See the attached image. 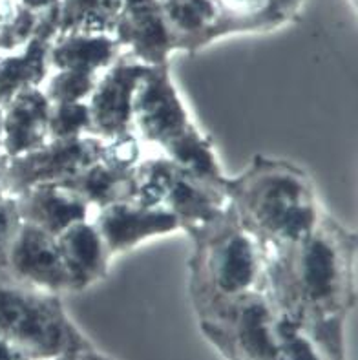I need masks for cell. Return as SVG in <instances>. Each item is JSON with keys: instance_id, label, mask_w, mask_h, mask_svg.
Returning a JSON list of instances; mask_svg holds the SVG:
<instances>
[{"instance_id": "obj_1", "label": "cell", "mask_w": 358, "mask_h": 360, "mask_svg": "<svg viewBox=\"0 0 358 360\" xmlns=\"http://www.w3.org/2000/svg\"><path fill=\"white\" fill-rule=\"evenodd\" d=\"M354 236L324 212L314 231L289 247H263V291L329 360H342V319L354 302Z\"/></svg>"}, {"instance_id": "obj_2", "label": "cell", "mask_w": 358, "mask_h": 360, "mask_svg": "<svg viewBox=\"0 0 358 360\" xmlns=\"http://www.w3.org/2000/svg\"><path fill=\"white\" fill-rule=\"evenodd\" d=\"M229 205L262 247H289L313 233L322 219L317 191L296 165L258 155L249 169L229 178Z\"/></svg>"}, {"instance_id": "obj_3", "label": "cell", "mask_w": 358, "mask_h": 360, "mask_svg": "<svg viewBox=\"0 0 358 360\" xmlns=\"http://www.w3.org/2000/svg\"><path fill=\"white\" fill-rule=\"evenodd\" d=\"M188 236L194 240L191 291L203 319L245 295L263 291V247L238 221L231 205L222 218Z\"/></svg>"}, {"instance_id": "obj_4", "label": "cell", "mask_w": 358, "mask_h": 360, "mask_svg": "<svg viewBox=\"0 0 358 360\" xmlns=\"http://www.w3.org/2000/svg\"><path fill=\"white\" fill-rule=\"evenodd\" d=\"M0 338L30 360L97 352L64 311L59 295L0 280Z\"/></svg>"}, {"instance_id": "obj_5", "label": "cell", "mask_w": 358, "mask_h": 360, "mask_svg": "<svg viewBox=\"0 0 358 360\" xmlns=\"http://www.w3.org/2000/svg\"><path fill=\"white\" fill-rule=\"evenodd\" d=\"M132 200L170 210L186 234L214 224L229 210L225 192L194 179L165 155L136 165Z\"/></svg>"}, {"instance_id": "obj_6", "label": "cell", "mask_w": 358, "mask_h": 360, "mask_svg": "<svg viewBox=\"0 0 358 360\" xmlns=\"http://www.w3.org/2000/svg\"><path fill=\"white\" fill-rule=\"evenodd\" d=\"M105 141L81 136L75 139H48L44 145L17 158H9L2 179V194L18 196L46 183H64L101 160Z\"/></svg>"}, {"instance_id": "obj_7", "label": "cell", "mask_w": 358, "mask_h": 360, "mask_svg": "<svg viewBox=\"0 0 358 360\" xmlns=\"http://www.w3.org/2000/svg\"><path fill=\"white\" fill-rule=\"evenodd\" d=\"M192 124L194 121L170 77L168 66H148L132 103V127L139 134L141 143L163 150Z\"/></svg>"}, {"instance_id": "obj_8", "label": "cell", "mask_w": 358, "mask_h": 360, "mask_svg": "<svg viewBox=\"0 0 358 360\" xmlns=\"http://www.w3.org/2000/svg\"><path fill=\"white\" fill-rule=\"evenodd\" d=\"M146 70L148 66L136 57L121 53L97 79L96 88L87 101L90 110L91 136L108 141L132 132L134 94L141 79L145 77Z\"/></svg>"}, {"instance_id": "obj_9", "label": "cell", "mask_w": 358, "mask_h": 360, "mask_svg": "<svg viewBox=\"0 0 358 360\" xmlns=\"http://www.w3.org/2000/svg\"><path fill=\"white\" fill-rule=\"evenodd\" d=\"M8 274L13 282L51 295L72 291L57 236L24 221L18 224L9 245Z\"/></svg>"}, {"instance_id": "obj_10", "label": "cell", "mask_w": 358, "mask_h": 360, "mask_svg": "<svg viewBox=\"0 0 358 360\" xmlns=\"http://www.w3.org/2000/svg\"><path fill=\"white\" fill-rule=\"evenodd\" d=\"M110 258L136 249L139 243L181 231L176 216L161 207L141 205L122 200L97 209L91 219Z\"/></svg>"}, {"instance_id": "obj_11", "label": "cell", "mask_w": 358, "mask_h": 360, "mask_svg": "<svg viewBox=\"0 0 358 360\" xmlns=\"http://www.w3.org/2000/svg\"><path fill=\"white\" fill-rule=\"evenodd\" d=\"M110 35L146 66H168L176 51L159 0H122Z\"/></svg>"}, {"instance_id": "obj_12", "label": "cell", "mask_w": 358, "mask_h": 360, "mask_svg": "<svg viewBox=\"0 0 358 360\" xmlns=\"http://www.w3.org/2000/svg\"><path fill=\"white\" fill-rule=\"evenodd\" d=\"M59 6L48 9L39 18L37 30L17 53L0 63V106L8 105L17 94L41 88L50 73V46L59 35Z\"/></svg>"}, {"instance_id": "obj_13", "label": "cell", "mask_w": 358, "mask_h": 360, "mask_svg": "<svg viewBox=\"0 0 358 360\" xmlns=\"http://www.w3.org/2000/svg\"><path fill=\"white\" fill-rule=\"evenodd\" d=\"M15 200L20 221L35 225L51 236H59L63 231L91 216V207L87 201L60 183L37 185L15 196Z\"/></svg>"}, {"instance_id": "obj_14", "label": "cell", "mask_w": 358, "mask_h": 360, "mask_svg": "<svg viewBox=\"0 0 358 360\" xmlns=\"http://www.w3.org/2000/svg\"><path fill=\"white\" fill-rule=\"evenodd\" d=\"M51 103L42 88L24 90L2 106V145L6 158L32 152L48 141Z\"/></svg>"}, {"instance_id": "obj_15", "label": "cell", "mask_w": 358, "mask_h": 360, "mask_svg": "<svg viewBox=\"0 0 358 360\" xmlns=\"http://www.w3.org/2000/svg\"><path fill=\"white\" fill-rule=\"evenodd\" d=\"M60 256L68 271L72 291L90 288L108 273L110 255L91 219L79 221L57 236Z\"/></svg>"}, {"instance_id": "obj_16", "label": "cell", "mask_w": 358, "mask_h": 360, "mask_svg": "<svg viewBox=\"0 0 358 360\" xmlns=\"http://www.w3.org/2000/svg\"><path fill=\"white\" fill-rule=\"evenodd\" d=\"M219 18L222 35L269 32L295 20L305 0H209Z\"/></svg>"}, {"instance_id": "obj_17", "label": "cell", "mask_w": 358, "mask_h": 360, "mask_svg": "<svg viewBox=\"0 0 358 360\" xmlns=\"http://www.w3.org/2000/svg\"><path fill=\"white\" fill-rule=\"evenodd\" d=\"M174 50L196 53L219 39L222 27L209 0H159Z\"/></svg>"}, {"instance_id": "obj_18", "label": "cell", "mask_w": 358, "mask_h": 360, "mask_svg": "<svg viewBox=\"0 0 358 360\" xmlns=\"http://www.w3.org/2000/svg\"><path fill=\"white\" fill-rule=\"evenodd\" d=\"M121 55V46L110 33H64L50 46V68L55 72L99 73Z\"/></svg>"}, {"instance_id": "obj_19", "label": "cell", "mask_w": 358, "mask_h": 360, "mask_svg": "<svg viewBox=\"0 0 358 360\" xmlns=\"http://www.w3.org/2000/svg\"><path fill=\"white\" fill-rule=\"evenodd\" d=\"M134 170L136 167L124 169L119 165L99 160L60 185L72 188L75 194L87 201L91 210H97L115 201L132 200Z\"/></svg>"}, {"instance_id": "obj_20", "label": "cell", "mask_w": 358, "mask_h": 360, "mask_svg": "<svg viewBox=\"0 0 358 360\" xmlns=\"http://www.w3.org/2000/svg\"><path fill=\"white\" fill-rule=\"evenodd\" d=\"M161 152L167 160L198 181L223 192L227 188L229 178L223 174L212 143L196 123Z\"/></svg>"}, {"instance_id": "obj_21", "label": "cell", "mask_w": 358, "mask_h": 360, "mask_svg": "<svg viewBox=\"0 0 358 360\" xmlns=\"http://www.w3.org/2000/svg\"><path fill=\"white\" fill-rule=\"evenodd\" d=\"M122 0H60L59 35L110 33Z\"/></svg>"}, {"instance_id": "obj_22", "label": "cell", "mask_w": 358, "mask_h": 360, "mask_svg": "<svg viewBox=\"0 0 358 360\" xmlns=\"http://www.w3.org/2000/svg\"><path fill=\"white\" fill-rule=\"evenodd\" d=\"M39 18L18 0H0V51L20 50L35 33Z\"/></svg>"}, {"instance_id": "obj_23", "label": "cell", "mask_w": 358, "mask_h": 360, "mask_svg": "<svg viewBox=\"0 0 358 360\" xmlns=\"http://www.w3.org/2000/svg\"><path fill=\"white\" fill-rule=\"evenodd\" d=\"M91 134L88 103L51 105L48 121V139H75Z\"/></svg>"}, {"instance_id": "obj_24", "label": "cell", "mask_w": 358, "mask_h": 360, "mask_svg": "<svg viewBox=\"0 0 358 360\" xmlns=\"http://www.w3.org/2000/svg\"><path fill=\"white\" fill-rule=\"evenodd\" d=\"M96 73L70 72L60 70L55 72L44 88V94L51 105L59 103H87L90 94L97 84Z\"/></svg>"}, {"instance_id": "obj_25", "label": "cell", "mask_w": 358, "mask_h": 360, "mask_svg": "<svg viewBox=\"0 0 358 360\" xmlns=\"http://www.w3.org/2000/svg\"><path fill=\"white\" fill-rule=\"evenodd\" d=\"M18 224H20V216H18L17 200L13 196L2 194L0 196V280H9L8 252Z\"/></svg>"}, {"instance_id": "obj_26", "label": "cell", "mask_w": 358, "mask_h": 360, "mask_svg": "<svg viewBox=\"0 0 358 360\" xmlns=\"http://www.w3.org/2000/svg\"><path fill=\"white\" fill-rule=\"evenodd\" d=\"M18 2H20L24 8L30 9V11H33V13L42 15L44 11H48V9L59 6L60 0H18Z\"/></svg>"}, {"instance_id": "obj_27", "label": "cell", "mask_w": 358, "mask_h": 360, "mask_svg": "<svg viewBox=\"0 0 358 360\" xmlns=\"http://www.w3.org/2000/svg\"><path fill=\"white\" fill-rule=\"evenodd\" d=\"M0 360H30L20 349L0 338Z\"/></svg>"}, {"instance_id": "obj_28", "label": "cell", "mask_w": 358, "mask_h": 360, "mask_svg": "<svg viewBox=\"0 0 358 360\" xmlns=\"http://www.w3.org/2000/svg\"><path fill=\"white\" fill-rule=\"evenodd\" d=\"M8 165V158L4 154L0 155V192H2V179H4V170Z\"/></svg>"}, {"instance_id": "obj_29", "label": "cell", "mask_w": 358, "mask_h": 360, "mask_svg": "<svg viewBox=\"0 0 358 360\" xmlns=\"http://www.w3.org/2000/svg\"><path fill=\"white\" fill-rule=\"evenodd\" d=\"M88 360H108V359H105V356H101L99 353H90V355H88Z\"/></svg>"}, {"instance_id": "obj_30", "label": "cell", "mask_w": 358, "mask_h": 360, "mask_svg": "<svg viewBox=\"0 0 358 360\" xmlns=\"http://www.w3.org/2000/svg\"><path fill=\"white\" fill-rule=\"evenodd\" d=\"M0 145H2V106H0Z\"/></svg>"}, {"instance_id": "obj_31", "label": "cell", "mask_w": 358, "mask_h": 360, "mask_svg": "<svg viewBox=\"0 0 358 360\" xmlns=\"http://www.w3.org/2000/svg\"><path fill=\"white\" fill-rule=\"evenodd\" d=\"M0 63H2V57H0Z\"/></svg>"}]
</instances>
